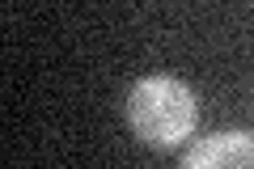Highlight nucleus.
<instances>
[{"mask_svg":"<svg viewBox=\"0 0 254 169\" xmlns=\"http://www.w3.org/2000/svg\"><path fill=\"white\" fill-rule=\"evenodd\" d=\"M123 118L140 144L174 148L195 131L199 102H195V89L178 76H140L123 102Z\"/></svg>","mask_w":254,"mask_h":169,"instance_id":"obj_1","label":"nucleus"},{"mask_svg":"<svg viewBox=\"0 0 254 169\" xmlns=\"http://www.w3.org/2000/svg\"><path fill=\"white\" fill-rule=\"evenodd\" d=\"M254 165V135L233 127V131L203 135L182 152V169H250Z\"/></svg>","mask_w":254,"mask_h":169,"instance_id":"obj_2","label":"nucleus"}]
</instances>
